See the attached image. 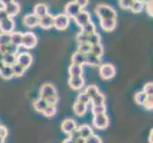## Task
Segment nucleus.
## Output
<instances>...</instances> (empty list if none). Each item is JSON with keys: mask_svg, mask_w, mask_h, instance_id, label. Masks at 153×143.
I'll return each instance as SVG.
<instances>
[{"mask_svg": "<svg viewBox=\"0 0 153 143\" xmlns=\"http://www.w3.org/2000/svg\"><path fill=\"white\" fill-rule=\"evenodd\" d=\"M100 42H101V36H100L99 34L94 33V34H92L91 35H88V43L91 44V46L92 45H96V44H100Z\"/></svg>", "mask_w": 153, "mask_h": 143, "instance_id": "nucleus-33", "label": "nucleus"}, {"mask_svg": "<svg viewBox=\"0 0 153 143\" xmlns=\"http://www.w3.org/2000/svg\"><path fill=\"white\" fill-rule=\"evenodd\" d=\"M12 70H13V76H16L19 77L21 76L24 75V73L26 71V69L24 67H22L18 63H14V64L12 66Z\"/></svg>", "mask_w": 153, "mask_h": 143, "instance_id": "nucleus-29", "label": "nucleus"}, {"mask_svg": "<svg viewBox=\"0 0 153 143\" xmlns=\"http://www.w3.org/2000/svg\"><path fill=\"white\" fill-rule=\"evenodd\" d=\"M0 76H1L3 79H12L13 77V70H12V66H8L5 65L1 70H0Z\"/></svg>", "mask_w": 153, "mask_h": 143, "instance_id": "nucleus-22", "label": "nucleus"}, {"mask_svg": "<svg viewBox=\"0 0 153 143\" xmlns=\"http://www.w3.org/2000/svg\"><path fill=\"white\" fill-rule=\"evenodd\" d=\"M86 143H103V141L98 136H95L92 134L91 136H88L86 139Z\"/></svg>", "mask_w": 153, "mask_h": 143, "instance_id": "nucleus-44", "label": "nucleus"}, {"mask_svg": "<svg viewBox=\"0 0 153 143\" xmlns=\"http://www.w3.org/2000/svg\"><path fill=\"white\" fill-rule=\"evenodd\" d=\"M74 142L75 143H86V139H84V137L80 136V137H78V139Z\"/></svg>", "mask_w": 153, "mask_h": 143, "instance_id": "nucleus-53", "label": "nucleus"}, {"mask_svg": "<svg viewBox=\"0 0 153 143\" xmlns=\"http://www.w3.org/2000/svg\"><path fill=\"white\" fill-rule=\"evenodd\" d=\"M22 36L23 34L19 33V31H13L10 34V43L15 45V46H21V43H22Z\"/></svg>", "mask_w": 153, "mask_h": 143, "instance_id": "nucleus-24", "label": "nucleus"}, {"mask_svg": "<svg viewBox=\"0 0 153 143\" xmlns=\"http://www.w3.org/2000/svg\"><path fill=\"white\" fill-rule=\"evenodd\" d=\"M76 101L88 105L89 102H91V98H89L88 95L85 92H84V93H80L77 95V100H76Z\"/></svg>", "mask_w": 153, "mask_h": 143, "instance_id": "nucleus-37", "label": "nucleus"}, {"mask_svg": "<svg viewBox=\"0 0 153 143\" xmlns=\"http://www.w3.org/2000/svg\"><path fill=\"white\" fill-rule=\"evenodd\" d=\"M146 9L147 14H149V16H152V14H153V13H152V2L146 4Z\"/></svg>", "mask_w": 153, "mask_h": 143, "instance_id": "nucleus-51", "label": "nucleus"}, {"mask_svg": "<svg viewBox=\"0 0 153 143\" xmlns=\"http://www.w3.org/2000/svg\"><path fill=\"white\" fill-rule=\"evenodd\" d=\"M152 134H153V131L151 130L150 133H149V143H153L152 142Z\"/></svg>", "mask_w": 153, "mask_h": 143, "instance_id": "nucleus-55", "label": "nucleus"}, {"mask_svg": "<svg viewBox=\"0 0 153 143\" xmlns=\"http://www.w3.org/2000/svg\"><path fill=\"white\" fill-rule=\"evenodd\" d=\"M3 52H0V61H2L3 60Z\"/></svg>", "mask_w": 153, "mask_h": 143, "instance_id": "nucleus-58", "label": "nucleus"}, {"mask_svg": "<svg viewBox=\"0 0 153 143\" xmlns=\"http://www.w3.org/2000/svg\"><path fill=\"white\" fill-rule=\"evenodd\" d=\"M41 28L49 30L51 28L53 27V16H51L49 13L45 15V16L39 18V24Z\"/></svg>", "mask_w": 153, "mask_h": 143, "instance_id": "nucleus-16", "label": "nucleus"}, {"mask_svg": "<svg viewBox=\"0 0 153 143\" xmlns=\"http://www.w3.org/2000/svg\"><path fill=\"white\" fill-rule=\"evenodd\" d=\"M14 0H0V3H1L3 6L5 7L6 5H8V4H10V3H12V2H13Z\"/></svg>", "mask_w": 153, "mask_h": 143, "instance_id": "nucleus-52", "label": "nucleus"}, {"mask_svg": "<svg viewBox=\"0 0 153 143\" xmlns=\"http://www.w3.org/2000/svg\"><path fill=\"white\" fill-rule=\"evenodd\" d=\"M68 73L71 76H80L83 75V66L77 65V64H72L68 68Z\"/></svg>", "mask_w": 153, "mask_h": 143, "instance_id": "nucleus-19", "label": "nucleus"}, {"mask_svg": "<svg viewBox=\"0 0 153 143\" xmlns=\"http://www.w3.org/2000/svg\"><path fill=\"white\" fill-rule=\"evenodd\" d=\"M36 44H37V37L33 33L28 31V33L23 34L21 46H23L26 49H33Z\"/></svg>", "mask_w": 153, "mask_h": 143, "instance_id": "nucleus-4", "label": "nucleus"}, {"mask_svg": "<svg viewBox=\"0 0 153 143\" xmlns=\"http://www.w3.org/2000/svg\"><path fill=\"white\" fill-rule=\"evenodd\" d=\"M23 23L28 28H34L39 24V18L36 16L34 13H30L25 15L23 18Z\"/></svg>", "mask_w": 153, "mask_h": 143, "instance_id": "nucleus-14", "label": "nucleus"}, {"mask_svg": "<svg viewBox=\"0 0 153 143\" xmlns=\"http://www.w3.org/2000/svg\"><path fill=\"white\" fill-rule=\"evenodd\" d=\"M49 13V9L48 6L44 3H39L37 5H35L34 7V14L37 16L38 18H41L45 16Z\"/></svg>", "mask_w": 153, "mask_h": 143, "instance_id": "nucleus-17", "label": "nucleus"}, {"mask_svg": "<svg viewBox=\"0 0 153 143\" xmlns=\"http://www.w3.org/2000/svg\"><path fill=\"white\" fill-rule=\"evenodd\" d=\"M14 21L12 17H7L0 22V31L1 33L12 34L14 31Z\"/></svg>", "mask_w": 153, "mask_h": 143, "instance_id": "nucleus-7", "label": "nucleus"}, {"mask_svg": "<svg viewBox=\"0 0 153 143\" xmlns=\"http://www.w3.org/2000/svg\"><path fill=\"white\" fill-rule=\"evenodd\" d=\"M105 100V95L101 93H99L95 95V97L91 98V102L92 106H99V105H104Z\"/></svg>", "mask_w": 153, "mask_h": 143, "instance_id": "nucleus-28", "label": "nucleus"}, {"mask_svg": "<svg viewBox=\"0 0 153 143\" xmlns=\"http://www.w3.org/2000/svg\"><path fill=\"white\" fill-rule=\"evenodd\" d=\"M116 19L115 18H105V19H100V25L103 30L107 31H111L116 27Z\"/></svg>", "mask_w": 153, "mask_h": 143, "instance_id": "nucleus-15", "label": "nucleus"}, {"mask_svg": "<svg viewBox=\"0 0 153 143\" xmlns=\"http://www.w3.org/2000/svg\"><path fill=\"white\" fill-rule=\"evenodd\" d=\"M85 60H86V55L81 54V52H76L75 54H73L71 57V61L73 64H77L81 66L85 64Z\"/></svg>", "mask_w": 153, "mask_h": 143, "instance_id": "nucleus-23", "label": "nucleus"}, {"mask_svg": "<svg viewBox=\"0 0 153 143\" xmlns=\"http://www.w3.org/2000/svg\"><path fill=\"white\" fill-rule=\"evenodd\" d=\"M5 66V64H4V62L3 61H0V70H1V69L3 68Z\"/></svg>", "mask_w": 153, "mask_h": 143, "instance_id": "nucleus-57", "label": "nucleus"}, {"mask_svg": "<svg viewBox=\"0 0 153 143\" xmlns=\"http://www.w3.org/2000/svg\"><path fill=\"white\" fill-rule=\"evenodd\" d=\"M99 73H100V76L103 79L108 80V79H111L115 76L116 71L112 64H104L102 66H100Z\"/></svg>", "mask_w": 153, "mask_h": 143, "instance_id": "nucleus-5", "label": "nucleus"}, {"mask_svg": "<svg viewBox=\"0 0 153 143\" xmlns=\"http://www.w3.org/2000/svg\"><path fill=\"white\" fill-rule=\"evenodd\" d=\"M91 45L88 44V42H87V43H81V44H79V46H78L77 52H81V54L86 55V54H88V52H91Z\"/></svg>", "mask_w": 153, "mask_h": 143, "instance_id": "nucleus-39", "label": "nucleus"}, {"mask_svg": "<svg viewBox=\"0 0 153 143\" xmlns=\"http://www.w3.org/2000/svg\"><path fill=\"white\" fill-rule=\"evenodd\" d=\"M10 43V34H0V47L7 46Z\"/></svg>", "mask_w": 153, "mask_h": 143, "instance_id": "nucleus-35", "label": "nucleus"}, {"mask_svg": "<svg viewBox=\"0 0 153 143\" xmlns=\"http://www.w3.org/2000/svg\"><path fill=\"white\" fill-rule=\"evenodd\" d=\"M146 97H147V94H146L144 92H139V93H137L135 94V101H136V103L138 104V105L143 106L145 101H146Z\"/></svg>", "mask_w": 153, "mask_h": 143, "instance_id": "nucleus-36", "label": "nucleus"}, {"mask_svg": "<svg viewBox=\"0 0 153 143\" xmlns=\"http://www.w3.org/2000/svg\"><path fill=\"white\" fill-rule=\"evenodd\" d=\"M66 15H68V17L74 18L76 15L80 13L81 8L78 6V5L75 2H70L68 3V5L66 6Z\"/></svg>", "mask_w": 153, "mask_h": 143, "instance_id": "nucleus-12", "label": "nucleus"}, {"mask_svg": "<svg viewBox=\"0 0 153 143\" xmlns=\"http://www.w3.org/2000/svg\"><path fill=\"white\" fill-rule=\"evenodd\" d=\"M5 10H6V13L8 14L9 17H13L15 15H17L20 12V5L18 3H16L15 1L10 3L8 5L4 7Z\"/></svg>", "mask_w": 153, "mask_h": 143, "instance_id": "nucleus-13", "label": "nucleus"}, {"mask_svg": "<svg viewBox=\"0 0 153 143\" xmlns=\"http://www.w3.org/2000/svg\"><path fill=\"white\" fill-rule=\"evenodd\" d=\"M62 143H75L74 141H73L71 139H70V137H68V139H66L64 141H63Z\"/></svg>", "mask_w": 153, "mask_h": 143, "instance_id": "nucleus-54", "label": "nucleus"}, {"mask_svg": "<svg viewBox=\"0 0 153 143\" xmlns=\"http://www.w3.org/2000/svg\"><path fill=\"white\" fill-rule=\"evenodd\" d=\"M134 0H119V5L124 10H130Z\"/></svg>", "mask_w": 153, "mask_h": 143, "instance_id": "nucleus-41", "label": "nucleus"}, {"mask_svg": "<svg viewBox=\"0 0 153 143\" xmlns=\"http://www.w3.org/2000/svg\"><path fill=\"white\" fill-rule=\"evenodd\" d=\"M56 111H57V109H56L55 105H48L47 108L44 110L43 115L46 116V118H52V116L55 115Z\"/></svg>", "mask_w": 153, "mask_h": 143, "instance_id": "nucleus-32", "label": "nucleus"}, {"mask_svg": "<svg viewBox=\"0 0 153 143\" xmlns=\"http://www.w3.org/2000/svg\"><path fill=\"white\" fill-rule=\"evenodd\" d=\"M91 112L93 115H102L105 114L107 112V108H105V105H99V106H92Z\"/></svg>", "mask_w": 153, "mask_h": 143, "instance_id": "nucleus-38", "label": "nucleus"}, {"mask_svg": "<svg viewBox=\"0 0 153 143\" xmlns=\"http://www.w3.org/2000/svg\"><path fill=\"white\" fill-rule=\"evenodd\" d=\"M143 92L147 95L153 94V84H152V82H149V83L146 84L145 87H144V91Z\"/></svg>", "mask_w": 153, "mask_h": 143, "instance_id": "nucleus-45", "label": "nucleus"}, {"mask_svg": "<svg viewBox=\"0 0 153 143\" xmlns=\"http://www.w3.org/2000/svg\"><path fill=\"white\" fill-rule=\"evenodd\" d=\"M143 106L146 110H149V111H151L153 109V94L147 95V97H146V101H145Z\"/></svg>", "mask_w": 153, "mask_h": 143, "instance_id": "nucleus-40", "label": "nucleus"}, {"mask_svg": "<svg viewBox=\"0 0 153 143\" xmlns=\"http://www.w3.org/2000/svg\"><path fill=\"white\" fill-rule=\"evenodd\" d=\"M7 136H8V129L5 126L0 125V136L5 137V139H6Z\"/></svg>", "mask_w": 153, "mask_h": 143, "instance_id": "nucleus-48", "label": "nucleus"}, {"mask_svg": "<svg viewBox=\"0 0 153 143\" xmlns=\"http://www.w3.org/2000/svg\"><path fill=\"white\" fill-rule=\"evenodd\" d=\"M70 25V17L68 15L62 13L53 17V27L59 31L66 30Z\"/></svg>", "mask_w": 153, "mask_h": 143, "instance_id": "nucleus-3", "label": "nucleus"}, {"mask_svg": "<svg viewBox=\"0 0 153 143\" xmlns=\"http://www.w3.org/2000/svg\"><path fill=\"white\" fill-rule=\"evenodd\" d=\"M74 2L82 9V8H85L88 4V0H75Z\"/></svg>", "mask_w": 153, "mask_h": 143, "instance_id": "nucleus-49", "label": "nucleus"}, {"mask_svg": "<svg viewBox=\"0 0 153 143\" xmlns=\"http://www.w3.org/2000/svg\"><path fill=\"white\" fill-rule=\"evenodd\" d=\"M74 20H75V23L79 26V27L82 28L83 26H85L88 22H91V18L88 12H86V10H80V13L74 17Z\"/></svg>", "mask_w": 153, "mask_h": 143, "instance_id": "nucleus-8", "label": "nucleus"}, {"mask_svg": "<svg viewBox=\"0 0 153 143\" xmlns=\"http://www.w3.org/2000/svg\"><path fill=\"white\" fill-rule=\"evenodd\" d=\"M31 62H33V56L28 52H22L16 56V63L20 64L25 69H28L30 66Z\"/></svg>", "mask_w": 153, "mask_h": 143, "instance_id": "nucleus-9", "label": "nucleus"}, {"mask_svg": "<svg viewBox=\"0 0 153 143\" xmlns=\"http://www.w3.org/2000/svg\"><path fill=\"white\" fill-rule=\"evenodd\" d=\"M78 131H79V134H80V136L84 137V139H88V136H91L92 134H93V132H92V129H91V126H88V125H81L79 128H77Z\"/></svg>", "mask_w": 153, "mask_h": 143, "instance_id": "nucleus-20", "label": "nucleus"}, {"mask_svg": "<svg viewBox=\"0 0 153 143\" xmlns=\"http://www.w3.org/2000/svg\"><path fill=\"white\" fill-rule=\"evenodd\" d=\"M47 106H48V103H47L46 99L44 98H39L33 103V107L35 111H37L38 113H43L44 110L47 108Z\"/></svg>", "mask_w": 153, "mask_h": 143, "instance_id": "nucleus-25", "label": "nucleus"}, {"mask_svg": "<svg viewBox=\"0 0 153 143\" xmlns=\"http://www.w3.org/2000/svg\"><path fill=\"white\" fill-rule=\"evenodd\" d=\"M91 52L92 55H96L98 57H101L104 55V48L101 45V43L96 44V45H92L91 48V52Z\"/></svg>", "mask_w": 153, "mask_h": 143, "instance_id": "nucleus-30", "label": "nucleus"}, {"mask_svg": "<svg viewBox=\"0 0 153 143\" xmlns=\"http://www.w3.org/2000/svg\"><path fill=\"white\" fill-rule=\"evenodd\" d=\"M56 94H57V91L52 84H50V83L44 84L40 89V98L47 99L48 97H52V95H56Z\"/></svg>", "mask_w": 153, "mask_h": 143, "instance_id": "nucleus-6", "label": "nucleus"}, {"mask_svg": "<svg viewBox=\"0 0 153 143\" xmlns=\"http://www.w3.org/2000/svg\"><path fill=\"white\" fill-rule=\"evenodd\" d=\"M73 111H74L76 115L83 116L87 112V105L76 101L74 104H73Z\"/></svg>", "mask_w": 153, "mask_h": 143, "instance_id": "nucleus-21", "label": "nucleus"}, {"mask_svg": "<svg viewBox=\"0 0 153 143\" xmlns=\"http://www.w3.org/2000/svg\"><path fill=\"white\" fill-rule=\"evenodd\" d=\"M85 84V80L82 76H71L68 79V86L72 90H81Z\"/></svg>", "mask_w": 153, "mask_h": 143, "instance_id": "nucleus-11", "label": "nucleus"}, {"mask_svg": "<svg viewBox=\"0 0 153 143\" xmlns=\"http://www.w3.org/2000/svg\"><path fill=\"white\" fill-rule=\"evenodd\" d=\"M47 103H48V105H55L57 104L58 102V97H57V94L56 95H52V97H50L46 99Z\"/></svg>", "mask_w": 153, "mask_h": 143, "instance_id": "nucleus-46", "label": "nucleus"}, {"mask_svg": "<svg viewBox=\"0 0 153 143\" xmlns=\"http://www.w3.org/2000/svg\"><path fill=\"white\" fill-rule=\"evenodd\" d=\"M5 65L8 66H13L14 63H16V55H12V54H4L3 55V60Z\"/></svg>", "mask_w": 153, "mask_h": 143, "instance_id": "nucleus-27", "label": "nucleus"}, {"mask_svg": "<svg viewBox=\"0 0 153 143\" xmlns=\"http://www.w3.org/2000/svg\"><path fill=\"white\" fill-rule=\"evenodd\" d=\"M92 123L94 127L99 130H103L108 128L109 125V118L105 114L102 115H93Z\"/></svg>", "mask_w": 153, "mask_h": 143, "instance_id": "nucleus-2", "label": "nucleus"}, {"mask_svg": "<svg viewBox=\"0 0 153 143\" xmlns=\"http://www.w3.org/2000/svg\"><path fill=\"white\" fill-rule=\"evenodd\" d=\"M85 93L88 95L89 98H92L93 97H95L97 94H99V89L97 88V86L95 85H89L87 87V89L85 90Z\"/></svg>", "mask_w": 153, "mask_h": 143, "instance_id": "nucleus-34", "label": "nucleus"}, {"mask_svg": "<svg viewBox=\"0 0 153 143\" xmlns=\"http://www.w3.org/2000/svg\"><path fill=\"white\" fill-rule=\"evenodd\" d=\"M68 136H70V139H71L73 141H75L78 139V137H80V134H79V131H78L77 128L74 131H72Z\"/></svg>", "mask_w": 153, "mask_h": 143, "instance_id": "nucleus-47", "label": "nucleus"}, {"mask_svg": "<svg viewBox=\"0 0 153 143\" xmlns=\"http://www.w3.org/2000/svg\"><path fill=\"white\" fill-rule=\"evenodd\" d=\"M85 64H88L89 66H100V64H101V57L94 55L91 52H88V54H86Z\"/></svg>", "mask_w": 153, "mask_h": 143, "instance_id": "nucleus-18", "label": "nucleus"}, {"mask_svg": "<svg viewBox=\"0 0 153 143\" xmlns=\"http://www.w3.org/2000/svg\"><path fill=\"white\" fill-rule=\"evenodd\" d=\"M18 50H19V47L18 46H15L12 43H10L8 46H7V50H6V52L7 54H12V55H17L18 52ZM5 52V54H6Z\"/></svg>", "mask_w": 153, "mask_h": 143, "instance_id": "nucleus-42", "label": "nucleus"}, {"mask_svg": "<svg viewBox=\"0 0 153 143\" xmlns=\"http://www.w3.org/2000/svg\"><path fill=\"white\" fill-rule=\"evenodd\" d=\"M81 33L85 34L87 35H91L94 33H96V27L95 25H94L91 21V22H88V24H86L85 26H83V27L81 28Z\"/></svg>", "mask_w": 153, "mask_h": 143, "instance_id": "nucleus-26", "label": "nucleus"}, {"mask_svg": "<svg viewBox=\"0 0 153 143\" xmlns=\"http://www.w3.org/2000/svg\"><path fill=\"white\" fill-rule=\"evenodd\" d=\"M88 35L85 34H83V33H79L77 35H76V41H77V43L78 44H81V43H87L88 42Z\"/></svg>", "mask_w": 153, "mask_h": 143, "instance_id": "nucleus-43", "label": "nucleus"}, {"mask_svg": "<svg viewBox=\"0 0 153 143\" xmlns=\"http://www.w3.org/2000/svg\"><path fill=\"white\" fill-rule=\"evenodd\" d=\"M0 143H5V137L0 136Z\"/></svg>", "mask_w": 153, "mask_h": 143, "instance_id": "nucleus-56", "label": "nucleus"}, {"mask_svg": "<svg viewBox=\"0 0 153 143\" xmlns=\"http://www.w3.org/2000/svg\"><path fill=\"white\" fill-rule=\"evenodd\" d=\"M7 17H9V16H8V14L6 13V10H5V9L0 8V22H1L2 20L6 19Z\"/></svg>", "mask_w": 153, "mask_h": 143, "instance_id": "nucleus-50", "label": "nucleus"}, {"mask_svg": "<svg viewBox=\"0 0 153 143\" xmlns=\"http://www.w3.org/2000/svg\"><path fill=\"white\" fill-rule=\"evenodd\" d=\"M144 9V4L140 0H134L132 5H131V12H133L134 13H141Z\"/></svg>", "mask_w": 153, "mask_h": 143, "instance_id": "nucleus-31", "label": "nucleus"}, {"mask_svg": "<svg viewBox=\"0 0 153 143\" xmlns=\"http://www.w3.org/2000/svg\"><path fill=\"white\" fill-rule=\"evenodd\" d=\"M96 14L100 19L105 18H115L116 19V12L113 8L105 4H100L96 7Z\"/></svg>", "mask_w": 153, "mask_h": 143, "instance_id": "nucleus-1", "label": "nucleus"}, {"mask_svg": "<svg viewBox=\"0 0 153 143\" xmlns=\"http://www.w3.org/2000/svg\"><path fill=\"white\" fill-rule=\"evenodd\" d=\"M76 128H77L76 122L72 118H66L65 120H63V122L61 124V130L67 135H70Z\"/></svg>", "mask_w": 153, "mask_h": 143, "instance_id": "nucleus-10", "label": "nucleus"}]
</instances>
